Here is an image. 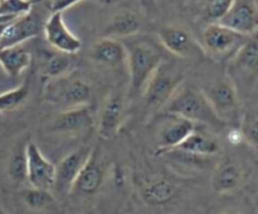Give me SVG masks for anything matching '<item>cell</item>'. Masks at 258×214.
I'll return each instance as SVG.
<instances>
[{"instance_id":"cell-1","label":"cell","mask_w":258,"mask_h":214,"mask_svg":"<svg viewBox=\"0 0 258 214\" xmlns=\"http://www.w3.org/2000/svg\"><path fill=\"white\" fill-rule=\"evenodd\" d=\"M163 111L165 115L186 118L211 130L226 126L212 110L203 90L193 83H181L169 98Z\"/></svg>"},{"instance_id":"cell-2","label":"cell","mask_w":258,"mask_h":214,"mask_svg":"<svg viewBox=\"0 0 258 214\" xmlns=\"http://www.w3.org/2000/svg\"><path fill=\"white\" fill-rule=\"evenodd\" d=\"M203 92L217 117L233 127H239L243 118L241 96L227 75L221 76L203 88Z\"/></svg>"},{"instance_id":"cell-3","label":"cell","mask_w":258,"mask_h":214,"mask_svg":"<svg viewBox=\"0 0 258 214\" xmlns=\"http://www.w3.org/2000/svg\"><path fill=\"white\" fill-rule=\"evenodd\" d=\"M127 49V69L131 95H141L149 80L159 65L164 62V57L158 48L148 42L133 43Z\"/></svg>"},{"instance_id":"cell-4","label":"cell","mask_w":258,"mask_h":214,"mask_svg":"<svg viewBox=\"0 0 258 214\" xmlns=\"http://www.w3.org/2000/svg\"><path fill=\"white\" fill-rule=\"evenodd\" d=\"M44 98L48 102L59 106L62 110L80 107L90 103L92 98V87L83 78L75 77L70 73L63 77L47 81Z\"/></svg>"},{"instance_id":"cell-5","label":"cell","mask_w":258,"mask_h":214,"mask_svg":"<svg viewBox=\"0 0 258 214\" xmlns=\"http://www.w3.org/2000/svg\"><path fill=\"white\" fill-rule=\"evenodd\" d=\"M227 76L239 96L248 95L258 82V39H248L231 59L227 60Z\"/></svg>"},{"instance_id":"cell-6","label":"cell","mask_w":258,"mask_h":214,"mask_svg":"<svg viewBox=\"0 0 258 214\" xmlns=\"http://www.w3.org/2000/svg\"><path fill=\"white\" fill-rule=\"evenodd\" d=\"M183 82V73L164 60L151 76L145 90L141 93L146 110H163L169 98Z\"/></svg>"},{"instance_id":"cell-7","label":"cell","mask_w":258,"mask_h":214,"mask_svg":"<svg viewBox=\"0 0 258 214\" xmlns=\"http://www.w3.org/2000/svg\"><path fill=\"white\" fill-rule=\"evenodd\" d=\"M248 39V37L229 29L221 23H209L203 30L201 45L204 54L212 59L228 60Z\"/></svg>"},{"instance_id":"cell-8","label":"cell","mask_w":258,"mask_h":214,"mask_svg":"<svg viewBox=\"0 0 258 214\" xmlns=\"http://www.w3.org/2000/svg\"><path fill=\"white\" fill-rule=\"evenodd\" d=\"M159 39L168 52L179 58L201 59L206 55L201 43L184 28L175 25L163 27L159 32Z\"/></svg>"},{"instance_id":"cell-9","label":"cell","mask_w":258,"mask_h":214,"mask_svg":"<svg viewBox=\"0 0 258 214\" xmlns=\"http://www.w3.org/2000/svg\"><path fill=\"white\" fill-rule=\"evenodd\" d=\"M218 23L251 38L258 33V0H233Z\"/></svg>"},{"instance_id":"cell-10","label":"cell","mask_w":258,"mask_h":214,"mask_svg":"<svg viewBox=\"0 0 258 214\" xmlns=\"http://www.w3.org/2000/svg\"><path fill=\"white\" fill-rule=\"evenodd\" d=\"M55 165L48 160L37 144L29 140L27 145V181L32 188L53 190Z\"/></svg>"},{"instance_id":"cell-11","label":"cell","mask_w":258,"mask_h":214,"mask_svg":"<svg viewBox=\"0 0 258 214\" xmlns=\"http://www.w3.org/2000/svg\"><path fill=\"white\" fill-rule=\"evenodd\" d=\"M92 148L82 146L66 155L58 165H55V180L53 190L59 195H67L72 193L73 185L78 174L87 161Z\"/></svg>"},{"instance_id":"cell-12","label":"cell","mask_w":258,"mask_h":214,"mask_svg":"<svg viewBox=\"0 0 258 214\" xmlns=\"http://www.w3.org/2000/svg\"><path fill=\"white\" fill-rule=\"evenodd\" d=\"M43 27L44 22L33 8L29 13L20 15L17 19L8 23L0 38V48L22 45L27 40L38 37L43 30Z\"/></svg>"},{"instance_id":"cell-13","label":"cell","mask_w":258,"mask_h":214,"mask_svg":"<svg viewBox=\"0 0 258 214\" xmlns=\"http://www.w3.org/2000/svg\"><path fill=\"white\" fill-rule=\"evenodd\" d=\"M45 39L50 47L66 54H76L82 48V40L73 34L63 19V13H50L43 27Z\"/></svg>"},{"instance_id":"cell-14","label":"cell","mask_w":258,"mask_h":214,"mask_svg":"<svg viewBox=\"0 0 258 214\" xmlns=\"http://www.w3.org/2000/svg\"><path fill=\"white\" fill-rule=\"evenodd\" d=\"M127 103L122 93H111L106 97L98 115L97 132L103 140L113 137L126 118Z\"/></svg>"},{"instance_id":"cell-15","label":"cell","mask_w":258,"mask_h":214,"mask_svg":"<svg viewBox=\"0 0 258 214\" xmlns=\"http://www.w3.org/2000/svg\"><path fill=\"white\" fill-rule=\"evenodd\" d=\"M93 125L95 117L92 108L90 105H86L60 111L53 120L52 128L64 135H80L91 131Z\"/></svg>"},{"instance_id":"cell-16","label":"cell","mask_w":258,"mask_h":214,"mask_svg":"<svg viewBox=\"0 0 258 214\" xmlns=\"http://www.w3.org/2000/svg\"><path fill=\"white\" fill-rule=\"evenodd\" d=\"M90 57L97 64L111 69H123L127 64V49L121 40L103 37L91 47Z\"/></svg>"},{"instance_id":"cell-17","label":"cell","mask_w":258,"mask_h":214,"mask_svg":"<svg viewBox=\"0 0 258 214\" xmlns=\"http://www.w3.org/2000/svg\"><path fill=\"white\" fill-rule=\"evenodd\" d=\"M166 116L169 117V120L164 123L160 132H159V155L175 150L198 126V123L186 120V118L171 115Z\"/></svg>"},{"instance_id":"cell-18","label":"cell","mask_w":258,"mask_h":214,"mask_svg":"<svg viewBox=\"0 0 258 214\" xmlns=\"http://www.w3.org/2000/svg\"><path fill=\"white\" fill-rule=\"evenodd\" d=\"M103 179H105V170L100 160V155H98L97 149L92 148L87 161L76 179L72 193L92 195L100 190Z\"/></svg>"},{"instance_id":"cell-19","label":"cell","mask_w":258,"mask_h":214,"mask_svg":"<svg viewBox=\"0 0 258 214\" xmlns=\"http://www.w3.org/2000/svg\"><path fill=\"white\" fill-rule=\"evenodd\" d=\"M221 142L206 126L198 125L193 132L173 151L189 154L194 156H214L221 153Z\"/></svg>"},{"instance_id":"cell-20","label":"cell","mask_w":258,"mask_h":214,"mask_svg":"<svg viewBox=\"0 0 258 214\" xmlns=\"http://www.w3.org/2000/svg\"><path fill=\"white\" fill-rule=\"evenodd\" d=\"M178 186L166 176L149 179L141 188V198L149 205H164L173 200L178 194Z\"/></svg>"},{"instance_id":"cell-21","label":"cell","mask_w":258,"mask_h":214,"mask_svg":"<svg viewBox=\"0 0 258 214\" xmlns=\"http://www.w3.org/2000/svg\"><path fill=\"white\" fill-rule=\"evenodd\" d=\"M243 179L241 166L232 160L219 164L212 176V188L217 194H228L239 188Z\"/></svg>"},{"instance_id":"cell-22","label":"cell","mask_w":258,"mask_h":214,"mask_svg":"<svg viewBox=\"0 0 258 214\" xmlns=\"http://www.w3.org/2000/svg\"><path fill=\"white\" fill-rule=\"evenodd\" d=\"M38 58H39L40 75L45 78V81L70 75L72 68V59L70 54L54 49H43L39 52Z\"/></svg>"},{"instance_id":"cell-23","label":"cell","mask_w":258,"mask_h":214,"mask_svg":"<svg viewBox=\"0 0 258 214\" xmlns=\"http://www.w3.org/2000/svg\"><path fill=\"white\" fill-rule=\"evenodd\" d=\"M32 53L23 45L0 48V67L10 78H18L32 64Z\"/></svg>"},{"instance_id":"cell-24","label":"cell","mask_w":258,"mask_h":214,"mask_svg":"<svg viewBox=\"0 0 258 214\" xmlns=\"http://www.w3.org/2000/svg\"><path fill=\"white\" fill-rule=\"evenodd\" d=\"M141 29V19L131 10H122L112 17L110 24L105 30V37L127 38L138 34Z\"/></svg>"},{"instance_id":"cell-25","label":"cell","mask_w":258,"mask_h":214,"mask_svg":"<svg viewBox=\"0 0 258 214\" xmlns=\"http://www.w3.org/2000/svg\"><path fill=\"white\" fill-rule=\"evenodd\" d=\"M28 138H20L13 146L7 164V171L12 181L22 184L27 180V145Z\"/></svg>"},{"instance_id":"cell-26","label":"cell","mask_w":258,"mask_h":214,"mask_svg":"<svg viewBox=\"0 0 258 214\" xmlns=\"http://www.w3.org/2000/svg\"><path fill=\"white\" fill-rule=\"evenodd\" d=\"M30 96V80L25 78L24 82L13 90L0 93V112H12L18 110L27 102Z\"/></svg>"},{"instance_id":"cell-27","label":"cell","mask_w":258,"mask_h":214,"mask_svg":"<svg viewBox=\"0 0 258 214\" xmlns=\"http://www.w3.org/2000/svg\"><path fill=\"white\" fill-rule=\"evenodd\" d=\"M22 198L30 209L35 210H48L57 205L54 195L50 193V190L30 188L23 193Z\"/></svg>"},{"instance_id":"cell-28","label":"cell","mask_w":258,"mask_h":214,"mask_svg":"<svg viewBox=\"0 0 258 214\" xmlns=\"http://www.w3.org/2000/svg\"><path fill=\"white\" fill-rule=\"evenodd\" d=\"M241 132L243 141H246L254 151L258 153V111L243 113L242 118Z\"/></svg>"},{"instance_id":"cell-29","label":"cell","mask_w":258,"mask_h":214,"mask_svg":"<svg viewBox=\"0 0 258 214\" xmlns=\"http://www.w3.org/2000/svg\"><path fill=\"white\" fill-rule=\"evenodd\" d=\"M233 0H206L204 3V18L209 23H218L226 15Z\"/></svg>"},{"instance_id":"cell-30","label":"cell","mask_w":258,"mask_h":214,"mask_svg":"<svg viewBox=\"0 0 258 214\" xmlns=\"http://www.w3.org/2000/svg\"><path fill=\"white\" fill-rule=\"evenodd\" d=\"M80 2H83V0H49L50 13H63L66 9L73 7ZM97 2H107V0H97Z\"/></svg>"},{"instance_id":"cell-31","label":"cell","mask_w":258,"mask_h":214,"mask_svg":"<svg viewBox=\"0 0 258 214\" xmlns=\"http://www.w3.org/2000/svg\"><path fill=\"white\" fill-rule=\"evenodd\" d=\"M7 25H8V23H0V38H2L3 32H4V29H5V27H7Z\"/></svg>"},{"instance_id":"cell-32","label":"cell","mask_w":258,"mask_h":214,"mask_svg":"<svg viewBox=\"0 0 258 214\" xmlns=\"http://www.w3.org/2000/svg\"><path fill=\"white\" fill-rule=\"evenodd\" d=\"M222 214H241L239 211H236V210H228V211H224V213Z\"/></svg>"},{"instance_id":"cell-33","label":"cell","mask_w":258,"mask_h":214,"mask_svg":"<svg viewBox=\"0 0 258 214\" xmlns=\"http://www.w3.org/2000/svg\"><path fill=\"white\" fill-rule=\"evenodd\" d=\"M0 214H7V213H5L4 208H3V206H2V205H0Z\"/></svg>"}]
</instances>
